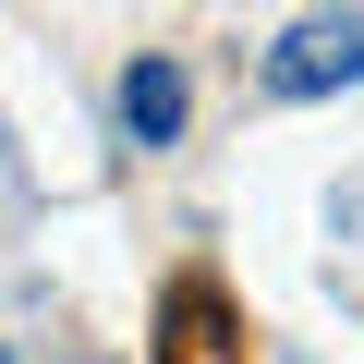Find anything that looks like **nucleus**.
<instances>
[{
    "instance_id": "nucleus-1",
    "label": "nucleus",
    "mask_w": 364,
    "mask_h": 364,
    "mask_svg": "<svg viewBox=\"0 0 364 364\" xmlns=\"http://www.w3.org/2000/svg\"><path fill=\"white\" fill-rule=\"evenodd\" d=\"M364 85V13H304L267 49V97H340Z\"/></svg>"
},
{
    "instance_id": "nucleus-2",
    "label": "nucleus",
    "mask_w": 364,
    "mask_h": 364,
    "mask_svg": "<svg viewBox=\"0 0 364 364\" xmlns=\"http://www.w3.org/2000/svg\"><path fill=\"white\" fill-rule=\"evenodd\" d=\"M158 364H231V304H219V279H170V304H158Z\"/></svg>"
},
{
    "instance_id": "nucleus-3",
    "label": "nucleus",
    "mask_w": 364,
    "mask_h": 364,
    "mask_svg": "<svg viewBox=\"0 0 364 364\" xmlns=\"http://www.w3.org/2000/svg\"><path fill=\"white\" fill-rule=\"evenodd\" d=\"M122 134H134V146H170V134H182V61H170V49L122 61Z\"/></svg>"
}]
</instances>
